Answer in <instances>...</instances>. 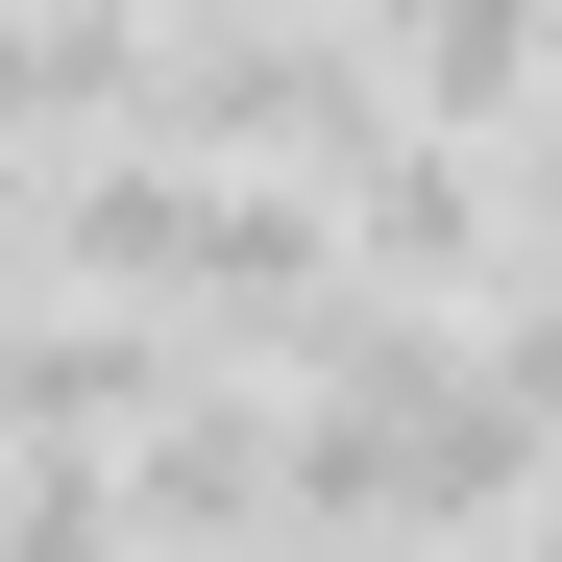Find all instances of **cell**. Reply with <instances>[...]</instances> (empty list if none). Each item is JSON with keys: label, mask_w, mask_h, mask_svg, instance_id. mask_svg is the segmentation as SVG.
I'll use <instances>...</instances> for the list:
<instances>
[{"label": "cell", "mask_w": 562, "mask_h": 562, "mask_svg": "<svg viewBox=\"0 0 562 562\" xmlns=\"http://www.w3.org/2000/svg\"><path fill=\"white\" fill-rule=\"evenodd\" d=\"M147 538H269V416L196 392V367H171V416L123 440V562H147Z\"/></svg>", "instance_id": "6da1fadb"}, {"label": "cell", "mask_w": 562, "mask_h": 562, "mask_svg": "<svg viewBox=\"0 0 562 562\" xmlns=\"http://www.w3.org/2000/svg\"><path fill=\"white\" fill-rule=\"evenodd\" d=\"M514 269H538V294H562V123L514 147Z\"/></svg>", "instance_id": "7a4b0ae2"}, {"label": "cell", "mask_w": 562, "mask_h": 562, "mask_svg": "<svg viewBox=\"0 0 562 562\" xmlns=\"http://www.w3.org/2000/svg\"><path fill=\"white\" fill-rule=\"evenodd\" d=\"M25 25H49V49H147L171 0H25Z\"/></svg>", "instance_id": "3957f363"}, {"label": "cell", "mask_w": 562, "mask_h": 562, "mask_svg": "<svg viewBox=\"0 0 562 562\" xmlns=\"http://www.w3.org/2000/svg\"><path fill=\"white\" fill-rule=\"evenodd\" d=\"M490 562H562V490H538V514H514V538H490Z\"/></svg>", "instance_id": "277c9868"}, {"label": "cell", "mask_w": 562, "mask_h": 562, "mask_svg": "<svg viewBox=\"0 0 562 562\" xmlns=\"http://www.w3.org/2000/svg\"><path fill=\"white\" fill-rule=\"evenodd\" d=\"M171 25H294V0H171Z\"/></svg>", "instance_id": "5b68a950"}]
</instances>
